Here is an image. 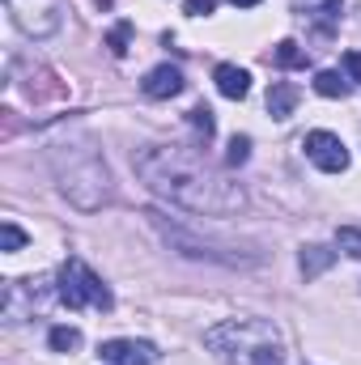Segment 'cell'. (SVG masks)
I'll return each mask as SVG.
<instances>
[{
	"instance_id": "6da1fadb",
	"label": "cell",
	"mask_w": 361,
	"mask_h": 365,
	"mask_svg": "<svg viewBox=\"0 0 361 365\" xmlns=\"http://www.w3.org/2000/svg\"><path fill=\"white\" fill-rule=\"evenodd\" d=\"M136 175L145 179L149 191L166 195L171 204H179L187 212L200 217H225L234 208H243V187L230 182L217 166H208V158L200 149L187 145H145L132 158Z\"/></svg>"
},
{
	"instance_id": "7a4b0ae2",
	"label": "cell",
	"mask_w": 361,
	"mask_h": 365,
	"mask_svg": "<svg viewBox=\"0 0 361 365\" xmlns=\"http://www.w3.org/2000/svg\"><path fill=\"white\" fill-rule=\"evenodd\" d=\"M51 166H56V179L64 187V195L73 200V204H81L86 208V191L81 187H90L93 195V208L111 195V175H106V166H102V158H98V149H93L90 136H68V140H56L51 145Z\"/></svg>"
},
{
	"instance_id": "3957f363",
	"label": "cell",
	"mask_w": 361,
	"mask_h": 365,
	"mask_svg": "<svg viewBox=\"0 0 361 365\" xmlns=\"http://www.w3.org/2000/svg\"><path fill=\"white\" fill-rule=\"evenodd\" d=\"M276 340V331H272L268 323H260V319H230V323H221V327H213L208 336H204V344L221 357V361H238V357H255L264 344Z\"/></svg>"
},
{
	"instance_id": "277c9868",
	"label": "cell",
	"mask_w": 361,
	"mask_h": 365,
	"mask_svg": "<svg viewBox=\"0 0 361 365\" xmlns=\"http://www.w3.org/2000/svg\"><path fill=\"white\" fill-rule=\"evenodd\" d=\"M56 293H60V302L68 306V310H81V306H93V310H111L115 306V297H111V289L102 284V276L86 268L81 259H68L64 268H60V284H56Z\"/></svg>"
},
{
	"instance_id": "5b68a950",
	"label": "cell",
	"mask_w": 361,
	"mask_h": 365,
	"mask_svg": "<svg viewBox=\"0 0 361 365\" xmlns=\"http://www.w3.org/2000/svg\"><path fill=\"white\" fill-rule=\"evenodd\" d=\"M13 26L30 38H47L64 26V0H4Z\"/></svg>"
},
{
	"instance_id": "8992f818",
	"label": "cell",
	"mask_w": 361,
	"mask_h": 365,
	"mask_svg": "<svg viewBox=\"0 0 361 365\" xmlns=\"http://www.w3.org/2000/svg\"><path fill=\"white\" fill-rule=\"evenodd\" d=\"M302 149H306V158H310L323 175L349 170V149H345V140H340L336 132H310V136L302 140Z\"/></svg>"
},
{
	"instance_id": "52a82bcc",
	"label": "cell",
	"mask_w": 361,
	"mask_h": 365,
	"mask_svg": "<svg viewBox=\"0 0 361 365\" xmlns=\"http://www.w3.org/2000/svg\"><path fill=\"white\" fill-rule=\"evenodd\" d=\"M141 90H145V98H153V102L179 98V93H183V73L175 68V64H158V68H149V73H145Z\"/></svg>"
},
{
	"instance_id": "ba28073f",
	"label": "cell",
	"mask_w": 361,
	"mask_h": 365,
	"mask_svg": "<svg viewBox=\"0 0 361 365\" xmlns=\"http://www.w3.org/2000/svg\"><path fill=\"white\" fill-rule=\"evenodd\" d=\"M98 353L111 365H153V344L145 340H106Z\"/></svg>"
},
{
	"instance_id": "9c48e42d",
	"label": "cell",
	"mask_w": 361,
	"mask_h": 365,
	"mask_svg": "<svg viewBox=\"0 0 361 365\" xmlns=\"http://www.w3.org/2000/svg\"><path fill=\"white\" fill-rule=\"evenodd\" d=\"M213 81H217V93L230 98V102H238V98L251 93V73L238 68V64H217L213 68Z\"/></svg>"
},
{
	"instance_id": "30bf717a",
	"label": "cell",
	"mask_w": 361,
	"mask_h": 365,
	"mask_svg": "<svg viewBox=\"0 0 361 365\" xmlns=\"http://www.w3.org/2000/svg\"><path fill=\"white\" fill-rule=\"evenodd\" d=\"M293 106H298V86H293V81H272V90H268V115L272 119H289Z\"/></svg>"
},
{
	"instance_id": "8fae6325",
	"label": "cell",
	"mask_w": 361,
	"mask_h": 365,
	"mask_svg": "<svg viewBox=\"0 0 361 365\" xmlns=\"http://www.w3.org/2000/svg\"><path fill=\"white\" fill-rule=\"evenodd\" d=\"M298 264H302V276H306V280H315L319 272H327V268L336 264V251H327V247H302Z\"/></svg>"
},
{
	"instance_id": "7c38bea8",
	"label": "cell",
	"mask_w": 361,
	"mask_h": 365,
	"mask_svg": "<svg viewBox=\"0 0 361 365\" xmlns=\"http://www.w3.org/2000/svg\"><path fill=\"white\" fill-rule=\"evenodd\" d=\"M298 9H302V17H315L323 26V34L340 21V0H302Z\"/></svg>"
},
{
	"instance_id": "4fadbf2b",
	"label": "cell",
	"mask_w": 361,
	"mask_h": 365,
	"mask_svg": "<svg viewBox=\"0 0 361 365\" xmlns=\"http://www.w3.org/2000/svg\"><path fill=\"white\" fill-rule=\"evenodd\" d=\"M272 60H276V68H302V64H306V51H302L293 38H280L276 51H272Z\"/></svg>"
},
{
	"instance_id": "5bb4252c",
	"label": "cell",
	"mask_w": 361,
	"mask_h": 365,
	"mask_svg": "<svg viewBox=\"0 0 361 365\" xmlns=\"http://www.w3.org/2000/svg\"><path fill=\"white\" fill-rule=\"evenodd\" d=\"M47 344H51V353H77L81 349V331L77 327H51Z\"/></svg>"
},
{
	"instance_id": "9a60e30c",
	"label": "cell",
	"mask_w": 361,
	"mask_h": 365,
	"mask_svg": "<svg viewBox=\"0 0 361 365\" xmlns=\"http://www.w3.org/2000/svg\"><path fill=\"white\" fill-rule=\"evenodd\" d=\"M315 93H323V98H349V81H340V73L323 68L315 77Z\"/></svg>"
},
{
	"instance_id": "2e32d148",
	"label": "cell",
	"mask_w": 361,
	"mask_h": 365,
	"mask_svg": "<svg viewBox=\"0 0 361 365\" xmlns=\"http://www.w3.org/2000/svg\"><path fill=\"white\" fill-rule=\"evenodd\" d=\"M187 119H191L195 136H200V140L208 145V140H213V132H217V123H213V110H208V106L200 102V106H191V110H187Z\"/></svg>"
},
{
	"instance_id": "e0dca14e",
	"label": "cell",
	"mask_w": 361,
	"mask_h": 365,
	"mask_svg": "<svg viewBox=\"0 0 361 365\" xmlns=\"http://www.w3.org/2000/svg\"><path fill=\"white\" fill-rule=\"evenodd\" d=\"M128 43H132V21H119V26H111V34H106V47H111V56H128Z\"/></svg>"
},
{
	"instance_id": "ac0fdd59",
	"label": "cell",
	"mask_w": 361,
	"mask_h": 365,
	"mask_svg": "<svg viewBox=\"0 0 361 365\" xmlns=\"http://www.w3.org/2000/svg\"><path fill=\"white\" fill-rule=\"evenodd\" d=\"M336 247H340L345 255L361 259V230H353V225H340V230H336Z\"/></svg>"
},
{
	"instance_id": "d6986e66",
	"label": "cell",
	"mask_w": 361,
	"mask_h": 365,
	"mask_svg": "<svg viewBox=\"0 0 361 365\" xmlns=\"http://www.w3.org/2000/svg\"><path fill=\"white\" fill-rule=\"evenodd\" d=\"M251 158V136H234L230 140V153H225V166H243Z\"/></svg>"
},
{
	"instance_id": "ffe728a7",
	"label": "cell",
	"mask_w": 361,
	"mask_h": 365,
	"mask_svg": "<svg viewBox=\"0 0 361 365\" xmlns=\"http://www.w3.org/2000/svg\"><path fill=\"white\" fill-rule=\"evenodd\" d=\"M21 242H26V234H21L13 221H4V225H0V247H4V251H17Z\"/></svg>"
},
{
	"instance_id": "44dd1931",
	"label": "cell",
	"mask_w": 361,
	"mask_h": 365,
	"mask_svg": "<svg viewBox=\"0 0 361 365\" xmlns=\"http://www.w3.org/2000/svg\"><path fill=\"white\" fill-rule=\"evenodd\" d=\"M213 9H217V0H187L183 4V13H191V17H208Z\"/></svg>"
},
{
	"instance_id": "7402d4cb",
	"label": "cell",
	"mask_w": 361,
	"mask_h": 365,
	"mask_svg": "<svg viewBox=\"0 0 361 365\" xmlns=\"http://www.w3.org/2000/svg\"><path fill=\"white\" fill-rule=\"evenodd\" d=\"M345 73L353 81H361V51H345Z\"/></svg>"
},
{
	"instance_id": "603a6c76",
	"label": "cell",
	"mask_w": 361,
	"mask_h": 365,
	"mask_svg": "<svg viewBox=\"0 0 361 365\" xmlns=\"http://www.w3.org/2000/svg\"><path fill=\"white\" fill-rule=\"evenodd\" d=\"M230 4H238V9H255L260 0H230Z\"/></svg>"
}]
</instances>
